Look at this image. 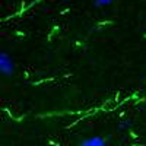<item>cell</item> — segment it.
Segmentation results:
<instances>
[{
    "mask_svg": "<svg viewBox=\"0 0 146 146\" xmlns=\"http://www.w3.org/2000/svg\"><path fill=\"white\" fill-rule=\"evenodd\" d=\"M0 72L3 73L5 76H12L15 73V64L13 60H12L7 53H0Z\"/></svg>",
    "mask_w": 146,
    "mask_h": 146,
    "instance_id": "1",
    "label": "cell"
},
{
    "mask_svg": "<svg viewBox=\"0 0 146 146\" xmlns=\"http://www.w3.org/2000/svg\"><path fill=\"white\" fill-rule=\"evenodd\" d=\"M80 146H108V143L101 136H94V137H88V139L82 140Z\"/></svg>",
    "mask_w": 146,
    "mask_h": 146,
    "instance_id": "2",
    "label": "cell"
},
{
    "mask_svg": "<svg viewBox=\"0 0 146 146\" xmlns=\"http://www.w3.org/2000/svg\"><path fill=\"white\" fill-rule=\"evenodd\" d=\"M114 2V0H95L94 5L95 7H102V6H108V5H111Z\"/></svg>",
    "mask_w": 146,
    "mask_h": 146,
    "instance_id": "3",
    "label": "cell"
},
{
    "mask_svg": "<svg viewBox=\"0 0 146 146\" xmlns=\"http://www.w3.org/2000/svg\"><path fill=\"white\" fill-rule=\"evenodd\" d=\"M129 126H130V123H126V121H123V123H121L118 127H120V129H126V127H129Z\"/></svg>",
    "mask_w": 146,
    "mask_h": 146,
    "instance_id": "4",
    "label": "cell"
},
{
    "mask_svg": "<svg viewBox=\"0 0 146 146\" xmlns=\"http://www.w3.org/2000/svg\"><path fill=\"white\" fill-rule=\"evenodd\" d=\"M145 111H146V102H145Z\"/></svg>",
    "mask_w": 146,
    "mask_h": 146,
    "instance_id": "5",
    "label": "cell"
}]
</instances>
